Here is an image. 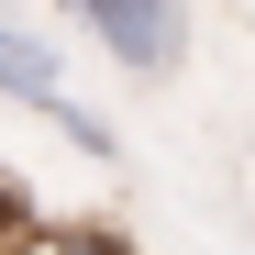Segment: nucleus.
<instances>
[{"label": "nucleus", "instance_id": "1", "mask_svg": "<svg viewBox=\"0 0 255 255\" xmlns=\"http://www.w3.org/2000/svg\"><path fill=\"white\" fill-rule=\"evenodd\" d=\"M67 11L122 78H178L189 67V0H67Z\"/></svg>", "mask_w": 255, "mask_h": 255}, {"label": "nucleus", "instance_id": "2", "mask_svg": "<svg viewBox=\"0 0 255 255\" xmlns=\"http://www.w3.org/2000/svg\"><path fill=\"white\" fill-rule=\"evenodd\" d=\"M56 89H67V67H56V45H45L33 22H11V11H0V100H22V111H45Z\"/></svg>", "mask_w": 255, "mask_h": 255}, {"label": "nucleus", "instance_id": "3", "mask_svg": "<svg viewBox=\"0 0 255 255\" xmlns=\"http://www.w3.org/2000/svg\"><path fill=\"white\" fill-rule=\"evenodd\" d=\"M45 122H56V133H67V144H78V155H89V166H122V133H111V122H100V111H78V100H67V89H56V100H45Z\"/></svg>", "mask_w": 255, "mask_h": 255}, {"label": "nucleus", "instance_id": "4", "mask_svg": "<svg viewBox=\"0 0 255 255\" xmlns=\"http://www.w3.org/2000/svg\"><path fill=\"white\" fill-rule=\"evenodd\" d=\"M22 255H133V244L89 233V222H22Z\"/></svg>", "mask_w": 255, "mask_h": 255}]
</instances>
